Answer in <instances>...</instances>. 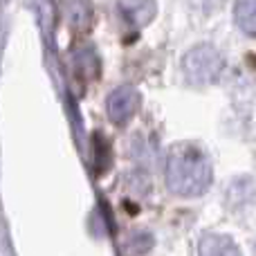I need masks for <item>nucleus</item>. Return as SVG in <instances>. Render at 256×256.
<instances>
[{"label":"nucleus","instance_id":"f257e3e1","mask_svg":"<svg viewBox=\"0 0 256 256\" xmlns=\"http://www.w3.org/2000/svg\"><path fill=\"white\" fill-rule=\"evenodd\" d=\"M212 162L198 146L182 142L171 146L166 158V186L178 196L194 198L209 189L212 184Z\"/></svg>","mask_w":256,"mask_h":256},{"label":"nucleus","instance_id":"39448f33","mask_svg":"<svg viewBox=\"0 0 256 256\" xmlns=\"http://www.w3.org/2000/svg\"><path fill=\"white\" fill-rule=\"evenodd\" d=\"M66 20L72 30H88L92 22V2L90 0H66Z\"/></svg>","mask_w":256,"mask_h":256},{"label":"nucleus","instance_id":"423d86ee","mask_svg":"<svg viewBox=\"0 0 256 256\" xmlns=\"http://www.w3.org/2000/svg\"><path fill=\"white\" fill-rule=\"evenodd\" d=\"M200 256H240V250L230 236L209 234L200 240Z\"/></svg>","mask_w":256,"mask_h":256},{"label":"nucleus","instance_id":"0eeeda50","mask_svg":"<svg viewBox=\"0 0 256 256\" xmlns=\"http://www.w3.org/2000/svg\"><path fill=\"white\" fill-rule=\"evenodd\" d=\"M234 18L245 34L256 36V0H236Z\"/></svg>","mask_w":256,"mask_h":256},{"label":"nucleus","instance_id":"f03ea898","mask_svg":"<svg viewBox=\"0 0 256 256\" xmlns=\"http://www.w3.org/2000/svg\"><path fill=\"white\" fill-rule=\"evenodd\" d=\"M222 54L218 52L212 45H198V48L189 50L182 58V70H184V76L191 81V84H212L220 76L222 72Z\"/></svg>","mask_w":256,"mask_h":256},{"label":"nucleus","instance_id":"7ed1b4c3","mask_svg":"<svg viewBox=\"0 0 256 256\" xmlns=\"http://www.w3.org/2000/svg\"><path fill=\"white\" fill-rule=\"evenodd\" d=\"M140 90L135 86H120L117 90H112L108 97V117L112 124L122 126L126 122H130L135 117L137 108H140Z\"/></svg>","mask_w":256,"mask_h":256},{"label":"nucleus","instance_id":"20e7f679","mask_svg":"<svg viewBox=\"0 0 256 256\" xmlns=\"http://www.w3.org/2000/svg\"><path fill=\"white\" fill-rule=\"evenodd\" d=\"M117 7L132 27L148 25L158 14V2L155 0H117Z\"/></svg>","mask_w":256,"mask_h":256}]
</instances>
